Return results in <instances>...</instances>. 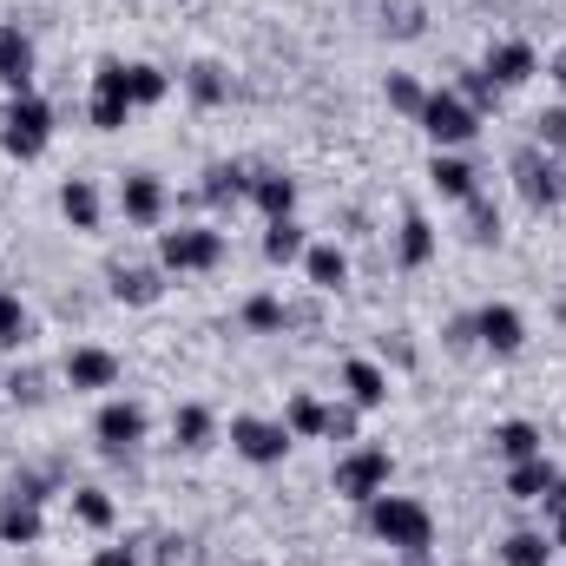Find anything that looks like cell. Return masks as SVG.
<instances>
[{"label":"cell","instance_id":"6da1fadb","mask_svg":"<svg viewBox=\"0 0 566 566\" xmlns=\"http://www.w3.org/2000/svg\"><path fill=\"white\" fill-rule=\"evenodd\" d=\"M363 507H369V534H376V541H389L396 554H428L434 514H428L422 501H409V494H376V501H363Z\"/></svg>","mask_w":566,"mask_h":566},{"label":"cell","instance_id":"7a4b0ae2","mask_svg":"<svg viewBox=\"0 0 566 566\" xmlns=\"http://www.w3.org/2000/svg\"><path fill=\"white\" fill-rule=\"evenodd\" d=\"M46 139H53V113H46V99L13 93V99H7V113H0V145H7L13 158H40Z\"/></svg>","mask_w":566,"mask_h":566},{"label":"cell","instance_id":"3957f363","mask_svg":"<svg viewBox=\"0 0 566 566\" xmlns=\"http://www.w3.org/2000/svg\"><path fill=\"white\" fill-rule=\"evenodd\" d=\"M218 258H224V238L205 231V224H178V231L158 238V264L165 271H211Z\"/></svg>","mask_w":566,"mask_h":566},{"label":"cell","instance_id":"277c9868","mask_svg":"<svg viewBox=\"0 0 566 566\" xmlns=\"http://www.w3.org/2000/svg\"><path fill=\"white\" fill-rule=\"evenodd\" d=\"M422 133L434 145H468L481 133V119H474V106H468L461 93H428L422 99Z\"/></svg>","mask_w":566,"mask_h":566},{"label":"cell","instance_id":"5b68a950","mask_svg":"<svg viewBox=\"0 0 566 566\" xmlns=\"http://www.w3.org/2000/svg\"><path fill=\"white\" fill-rule=\"evenodd\" d=\"M389 488V448H356L336 461V494L343 501H376Z\"/></svg>","mask_w":566,"mask_h":566},{"label":"cell","instance_id":"8992f818","mask_svg":"<svg viewBox=\"0 0 566 566\" xmlns=\"http://www.w3.org/2000/svg\"><path fill=\"white\" fill-rule=\"evenodd\" d=\"M290 441H296V434L283 422H264V416H238V422H231V448H238L244 461H258V468H277L283 454H290Z\"/></svg>","mask_w":566,"mask_h":566},{"label":"cell","instance_id":"52a82bcc","mask_svg":"<svg viewBox=\"0 0 566 566\" xmlns=\"http://www.w3.org/2000/svg\"><path fill=\"white\" fill-rule=\"evenodd\" d=\"M514 178H521V198L527 205H560L566 198V171L554 165V151H541V145H527L514 158Z\"/></svg>","mask_w":566,"mask_h":566},{"label":"cell","instance_id":"ba28073f","mask_svg":"<svg viewBox=\"0 0 566 566\" xmlns=\"http://www.w3.org/2000/svg\"><path fill=\"white\" fill-rule=\"evenodd\" d=\"M474 343H481V349H494V356H514V349L527 343L521 310H514V303H488V310H474Z\"/></svg>","mask_w":566,"mask_h":566},{"label":"cell","instance_id":"9c48e42d","mask_svg":"<svg viewBox=\"0 0 566 566\" xmlns=\"http://www.w3.org/2000/svg\"><path fill=\"white\" fill-rule=\"evenodd\" d=\"M93 434H99L106 454H126V448H139L145 441V409L139 402H106L99 422H93Z\"/></svg>","mask_w":566,"mask_h":566},{"label":"cell","instance_id":"30bf717a","mask_svg":"<svg viewBox=\"0 0 566 566\" xmlns=\"http://www.w3.org/2000/svg\"><path fill=\"white\" fill-rule=\"evenodd\" d=\"M0 86L7 93H33V40L20 27H0Z\"/></svg>","mask_w":566,"mask_h":566},{"label":"cell","instance_id":"8fae6325","mask_svg":"<svg viewBox=\"0 0 566 566\" xmlns=\"http://www.w3.org/2000/svg\"><path fill=\"white\" fill-rule=\"evenodd\" d=\"M119 211H126L133 224H158V211H165V185H158L151 171L119 178Z\"/></svg>","mask_w":566,"mask_h":566},{"label":"cell","instance_id":"7c38bea8","mask_svg":"<svg viewBox=\"0 0 566 566\" xmlns=\"http://www.w3.org/2000/svg\"><path fill=\"white\" fill-rule=\"evenodd\" d=\"M66 382L73 389H113L119 382V356L113 349H73L66 356Z\"/></svg>","mask_w":566,"mask_h":566},{"label":"cell","instance_id":"4fadbf2b","mask_svg":"<svg viewBox=\"0 0 566 566\" xmlns=\"http://www.w3.org/2000/svg\"><path fill=\"white\" fill-rule=\"evenodd\" d=\"M494 86H521L527 73H534V46L527 40H501V46H488V66H481Z\"/></svg>","mask_w":566,"mask_h":566},{"label":"cell","instance_id":"5bb4252c","mask_svg":"<svg viewBox=\"0 0 566 566\" xmlns=\"http://www.w3.org/2000/svg\"><path fill=\"white\" fill-rule=\"evenodd\" d=\"M343 389H349V402H356V409H382V402H389V376H382L376 363H363V356H356V363H343Z\"/></svg>","mask_w":566,"mask_h":566},{"label":"cell","instance_id":"9a60e30c","mask_svg":"<svg viewBox=\"0 0 566 566\" xmlns=\"http://www.w3.org/2000/svg\"><path fill=\"white\" fill-rule=\"evenodd\" d=\"M554 481H560V468H554L547 454H527V461H514V474H507V494H514V501H541Z\"/></svg>","mask_w":566,"mask_h":566},{"label":"cell","instance_id":"2e32d148","mask_svg":"<svg viewBox=\"0 0 566 566\" xmlns=\"http://www.w3.org/2000/svg\"><path fill=\"white\" fill-rule=\"evenodd\" d=\"M251 198H258L264 218H290V211H296V178H283V171H251Z\"/></svg>","mask_w":566,"mask_h":566},{"label":"cell","instance_id":"e0dca14e","mask_svg":"<svg viewBox=\"0 0 566 566\" xmlns=\"http://www.w3.org/2000/svg\"><path fill=\"white\" fill-rule=\"evenodd\" d=\"M428 185H434L441 198H474V165H468V158H454V151H434Z\"/></svg>","mask_w":566,"mask_h":566},{"label":"cell","instance_id":"ac0fdd59","mask_svg":"<svg viewBox=\"0 0 566 566\" xmlns=\"http://www.w3.org/2000/svg\"><path fill=\"white\" fill-rule=\"evenodd\" d=\"M198 198L205 205H238V198H251V171L244 165H211L205 185H198Z\"/></svg>","mask_w":566,"mask_h":566},{"label":"cell","instance_id":"d6986e66","mask_svg":"<svg viewBox=\"0 0 566 566\" xmlns=\"http://www.w3.org/2000/svg\"><path fill=\"white\" fill-rule=\"evenodd\" d=\"M0 541H7V547H33V541H40V507L7 494V501H0Z\"/></svg>","mask_w":566,"mask_h":566},{"label":"cell","instance_id":"ffe728a7","mask_svg":"<svg viewBox=\"0 0 566 566\" xmlns=\"http://www.w3.org/2000/svg\"><path fill=\"white\" fill-rule=\"evenodd\" d=\"M60 211L73 218V231H93V224H99V191H93L86 178H66V185H60Z\"/></svg>","mask_w":566,"mask_h":566},{"label":"cell","instance_id":"44dd1931","mask_svg":"<svg viewBox=\"0 0 566 566\" xmlns=\"http://www.w3.org/2000/svg\"><path fill=\"white\" fill-rule=\"evenodd\" d=\"M158 271H145V264H113V296L119 303H158Z\"/></svg>","mask_w":566,"mask_h":566},{"label":"cell","instance_id":"7402d4cb","mask_svg":"<svg viewBox=\"0 0 566 566\" xmlns=\"http://www.w3.org/2000/svg\"><path fill=\"white\" fill-rule=\"evenodd\" d=\"M396 258H402L409 271H422L428 258H434V224H428L422 211H409V218H402V244H396Z\"/></svg>","mask_w":566,"mask_h":566},{"label":"cell","instance_id":"603a6c76","mask_svg":"<svg viewBox=\"0 0 566 566\" xmlns=\"http://www.w3.org/2000/svg\"><path fill=\"white\" fill-rule=\"evenodd\" d=\"M303 264H310V283H316V290H343V277H349V258H343L336 244H316Z\"/></svg>","mask_w":566,"mask_h":566},{"label":"cell","instance_id":"cb8c5ba5","mask_svg":"<svg viewBox=\"0 0 566 566\" xmlns=\"http://www.w3.org/2000/svg\"><path fill=\"white\" fill-rule=\"evenodd\" d=\"M185 86H191V99H198V106H224V93H231L224 66H211V60H198V66L185 73Z\"/></svg>","mask_w":566,"mask_h":566},{"label":"cell","instance_id":"d4e9b609","mask_svg":"<svg viewBox=\"0 0 566 566\" xmlns=\"http://www.w3.org/2000/svg\"><path fill=\"white\" fill-rule=\"evenodd\" d=\"M501 560L507 566H547L554 560V541L547 534H507L501 541Z\"/></svg>","mask_w":566,"mask_h":566},{"label":"cell","instance_id":"484cf974","mask_svg":"<svg viewBox=\"0 0 566 566\" xmlns=\"http://www.w3.org/2000/svg\"><path fill=\"white\" fill-rule=\"evenodd\" d=\"M165 93H171V80H165V73H158V66H126V99H133V106H158V99H165Z\"/></svg>","mask_w":566,"mask_h":566},{"label":"cell","instance_id":"4316f807","mask_svg":"<svg viewBox=\"0 0 566 566\" xmlns=\"http://www.w3.org/2000/svg\"><path fill=\"white\" fill-rule=\"evenodd\" d=\"M264 258H271V264L303 258V224H296V218H271V231H264Z\"/></svg>","mask_w":566,"mask_h":566},{"label":"cell","instance_id":"83f0119b","mask_svg":"<svg viewBox=\"0 0 566 566\" xmlns=\"http://www.w3.org/2000/svg\"><path fill=\"white\" fill-rule=\"evenodd\" d=\"M494 448H501L507 461H527V454H541V428L534 422H501L494 428Z\"/></svg>","mask_w":566,"mask_h":566},{"label":"cell","instance_id":"f1b7e54d","mask_svg":"<svg viewBox=\"0 0 566 566\" xmlns=\"http://www.w3.org/2000/svg\"><path fill=\"white\" fill-rule=\"evenodd\" d=\"M323 422H329V409L316 396H290V409H283V428L290 434H323Z\"/></svg>","mask_w":566,"mask_h":566},{"label":"cell","instance_id":"f546056e","mask_svg":"<svg viewBox=\"0 0 566 566\" xmlns=\"http://www.w3.org/2000/svg\"><path fill=\"white\" fill-rule=\"evenodd\" d=\"M171 434H178V448H205V441H211V409L185 402V409L171 416Z\"/></svg>","mask_w":566,"mask_h":566},{"label":"cell","instance_id":"4dcf8cb0","mask_svg":"<svg viewBox=\"0 0 566 566\" xmlns=\"http://www.w3.org/2000/svg\"><path fill=\"white\" fill-rule=\"evenodd\" d=\"M461 205H468V238H474V244H494V238H501V211H494L481 191H474V198H461Z\"/></svg>","mask_w":566,"mask_h":566},{"label":"cell","instance_id":"1f68e13d","mask_svg":"<svg viewBox=\"0 0 566 566\" xmlns=\"http://www.w3.org/2000/svg\"><path fill=\"white\" fill-rule=\"evenodd\" d=\"M422 0H382V27H389V33H402V40H409V33H422Z\"/></svg>","mask_w":566,"mask_h":566},{"label":"cell","instance_id":"d6a6232c","mask_svg":"<svg viewBox=\"0 0 566 566\" xmlns=\"http://www.w3.org/2000/svg\"><path fill=\"white\" fill-rule=\"evenodd\" d=\"M73 514H80L86 527H113V501H106L99 488H80V494H73Z\"/></svg>","mask_w":566,"mask_h":566},{"label":"cell","instance_id":"836d02e7","mask_svg":"<svg viewBox=\"0 0 566 566\" xmlns=\"http://www.w3.org/2000/svg\"><path fill=\"white\" fill-rule=\"evenodd\" d=\"M20 336H27V310H20L13 290H0V349H13Z\"/></svg>","mask_w":566,"mask_h":566},{"label":"cell","instance_id":"e575fe53","mask_svg":"<svg viewBox=\"0 0 566 566\" xmlns=\"http://www.w3.org/2000/svg\"><path fill=\"white\" fill-rule=\"evenodd\" d=\"M422 86H416V80H409V73H389V106H396V113H409V119H422Z\"/></svg>","mask_w":566,"mask_h":566},{"label":"cell","instance_id":"d590c367","mask_svg":"<svg viewBox=\"0 0 566 566\" xmlns=\"http://www.w3.org/2000/svg\"><path fill=\"white\" fill-rule=\"evenodd\" d=\"M244 323H251V329H283L290 310H283L277 296H251V303H244Z\"/></svg>","mask_w":566,"mask_h":566},{"label":"cell","instance_id":"8d00e7d4","mask_svg":"<svg viewBox=\"0 0 566 566\" xmlns=\"http://www.w3.org/2000/svg\"><path fill=\"white\" fill-rule=\"evenodd\" d=\"M534 145H541V151H560L566 145V106H547V113L534 119Z\"/></svg>","mask_w":566,"mask_h":566},{"label":"cell","instance_id":"74e56055","mask_svg":"<svg viewBox=\"0 0 566 566\" xmlns=\"http://www.w3.org/2000/svg\"><path fill=\"white\" fill-rule=\"evenodd\" d=\"M126 113H133V99H99V93H93V106H86V119H93L99 133H119Z\"/></svg>","mask_w":566,"mask_h":566},{"label":"cell","instance_id":"f35d334b","mask_svg":"<svg viewBox=\"0 0 566 566\" xmlns=\"http://www.w3.org/2000/svg\"><path fill=\"white\" fill-rule=\"evenodd\" d=\"M93 93H99V99H126V60H99Z\"/></svg>","mask_w":566,"mask_h":566},{"label":"cell","instance_id":"ab89813d","mask_svg":"<svg viewBox=\"0 0 566 566\" xmlns=\"http://www.w3.org/2000/svg\"><path fill=\"white\" fill-rule=\"evenodd\" d=\"M356 422H363V416H356V402H336V409H329V422H323V434H336V441H356Z\"/></svg>","mask_w":566,"mask_h":566},{"label":"cell","instance_id":"60d3db41","mask_svg":"<svg viewBox=\"0 0 566 566\" xmlns=\"http://www.w3.org/2000/svg\"><path fill=\"white\" fill-rule=\"evenodd\" d=\"M494 93H501V86H494L488 73H461V99H468V106H494Z\"/></svg>","mask_w":566,"mask_h":566},{"label":"cell","instance_id":"b9f144b4","mask_svg":"<svg viewBox=\"0 0 566 566\" xmlns=\"http://www.w3.org/2000/svg\"><path fill=\"white\" fill-rule=\"evenodd\" d=\"M7 389H13V402H40V396H46V389H40V369H13Z\"/></svg>","mask_w":566,"mask_h":566},{"label":"cell","instance_id":"7bdbcfd3","mask_svg":"<svg viewBox=\"0 0 566 566\" xmlns=\"http://www.w3.org/2000/svg\"><path fill=\"white\" fill-rule=\"evenodd\" d=\"M7 494H13V501H33V507H40V501H46V481H40V474H13V481H7Z\"/></svg>","mask_w":566,"mask_h":566},{"label":"cell","instance_id":"ee69618b","mask_svg":"<svg viewBox=\"0 0 566 566\" xmlns=\"http://www.w3.org/2000/svg\"><path fill=\"white\" fill-rule=\"evenodd\" d=\"M93 566H139V554H133V547H99Z\"/></svg>","mask_w":566,"mask_h":566},{"label":"cell","instance_id":"f6af8a7d","mask_svg":"<svg viewBox=\"0 0 566 566\" xmlns=\"http://www.w3.org/2000/svg\"><path fill=\"white\" fill-rule=\"evenodd\" d=\"M448 343H454V349H468V343H474V316H461V323H448Z\"/></svg>","mask_w":566,"mask_h":566},{"label":"cell","instance_id":"bcb514c9","mask_svg":"<svg viewBox=\"0 0 566 566\" xmlns=\"http://www.w3.org/2000/svg\"><path fill=\"white\" fill-rule=\"evenodd\" d=\"M547 541H554V547H566V507H554V527H547Z\"/></svg>","mask_w":566,"mask_h":566},{"label":"cell","instance_id":"7dc6e473","mask_svg":"<svg viewBox=\"0 0 566 566\" xmlns=\"http://www.w3.org/2000/svg\"><path fill=\"white\" fill-rule=\"evenodd\" d=\"M547 73H554V80H560V86H566V46H560V53H554V60H547Z\"/></svg>","mask_w":566,"mask_h":566}]
</instances>
